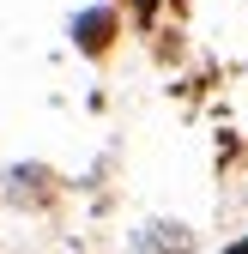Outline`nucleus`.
<instances>
[{"mask_svg": "<svg viewBox=\"0 0 248 254\" xmlns=\"http://www.w3.org/2000/svg\"><path fill=\"white\" fill-rule=\"evenodd\" d=\"M79 43H85V49H103V43H109V18H103V12L79 18Z\"/></svg>", "mask_w": 248, "mask_h": 254, "instance_id": "1", "label": "nucleus"}, {"mask_svg": "<svg viewBox=\"0 0 248 254\" xmlns=\"http://www.w3.org/2000/svg\"><path fill=\"white\" fill-rule=\"evenodd\" d=\"M230 254H248V242H236V248H230Z\"/></svg>", "mask_w": 248, "mask_h": 254, "instance_id": "2", "label": "nucleus"}]
</instances>
